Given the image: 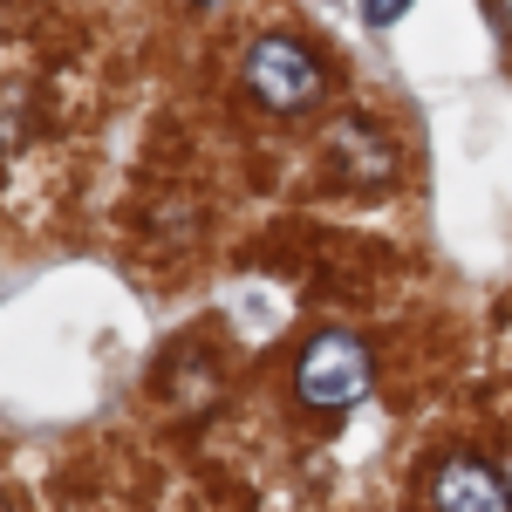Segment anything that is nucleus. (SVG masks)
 I'll return each instance as SVG.
<instances>
[{
    "instance_id": "f03ea898",
    "label": "nucleus",
    "mask_w": 512,
    "mask_h": 512,
    "mask_svg": "<svg viewBox=\"0 0 512 512\" xmlns=\"http://www.w3.org/2000/svg\"><path fill=\"white\" fill-rule=\"evenodd\" d=\"M328 76H321V55L294 35H260L246 48V96L267 110V117H301L315 110Z\"/></svg>"
},
{
    "instance_id": "39448f33",
    "label": "nucleus",
    "mask_w": 512,
    "mask_h": 512,
    "mask_svg": "<svg viewBox=\"0 0 512 512\" xmlns=\"http://www.w3.org/2000/svg\"><path fill=\"white\" fill-rule=\"evenodd\" d=\"M403 7H410V0H362V14H369L376 28H390L396 14H403Z\"/></svg>"
},
{
    "instance_id": "f257e3e1",
    "label": "nucleus",
    "mask_w": 512,
    "mask_h": 512,
    "mask_svg": "<svg viewBox=\"0 0 512 512\" xmlns=\"http://www.w3.org/2000/svg\"><path fill=\"white\" fill-rule=\"evenodd\" d=\"M369 383H376L369 342L349 335V328H321L315 342L301 349V362H294V396H301L308 410H321V417L355 410V403L369 396Z\"/></svg>"
},
{
    "instance_id": "7ed1b4c3",
    "label": "nucleus",
    "mask_w": 512,
    "mask_h": 512,
    "mask_svg": "<svg viewBox=\"0 0 512 512\" xmlns=\"http://www.w3.org/2000/svg\"><path fill=\"white\" fill-rule=\"evenodd\" d=\"M431 512H512V485L499 465H485V458H465V451H451V458H437L431 472Z\"/></svg>"
},
{
    "instance_id": "0eeeda50",
    "label": "nucleus",
    "mask_w": 512,
    "mask_h": 512,
    "mask_svg": "<svg viewBox=\"0 0 512 512\" xmlns=\"http://www.w3.org/2000/svg\"><path fill=\"white\" fill-rule=\"evenodd\" d=\"M499 472H506V485H512V451H506V465H499Z\"/></svg>"
},
{
    "instance_id": "423d86ee",
    "label": "nucleus",
    "mask_w": 512,
    "mask_h": 512,
    "mask_svg": "<svg viewBox=\"0 0 512 512\" xmlns=\"http://www.w3.org/2000/svg\"><path fill=\"white\" fill-rule=\"evenodd\" d=\"M499 21H506V35H512V0H499Z\"/></svg>"
},
{
    "instance_id": "20e7f679",
    "label": "nucleus",
    "mask_w": 512,
    "mask_h": 512,
    "mask_svg": "<svg viewBox=\"0 0 512 512\" xmlns=\"http://www.w3.org/2000/svg\"><path fill=\"white\" fill-rule=\"evenodd\" d=\"M328 158L342 164V185H362V192L396 178L390 137H383L369 117H335V123H328Z\"/></svg>"
},
{
    "instance_id": "6e6552de",
    "label": "nucleus",
    "mask_w": 512,
    "mask_h": 512,
    "mask_svg": "<svg viewBox=\"0 0 512 512\" xmlns=\"http://www.w3.org/2000/svg\"><path fill=\"white\" fill-rule=\"evenodd\" d=\"M198 7H219V0H198Z\"/></svg>"
}]
</instances>
